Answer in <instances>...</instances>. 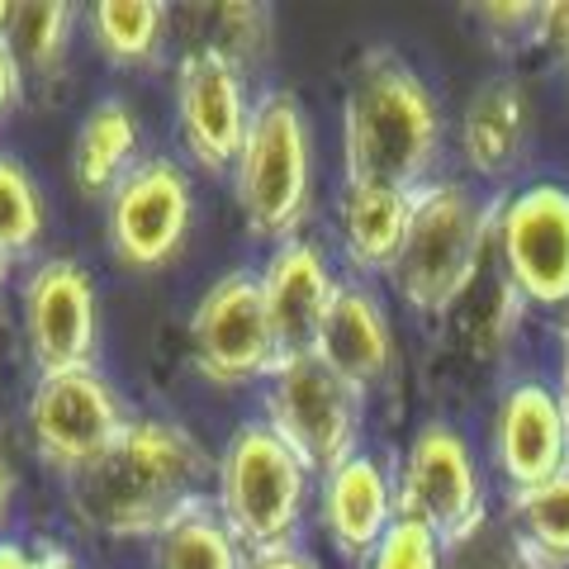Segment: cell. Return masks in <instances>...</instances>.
Returning <instances> with one entry per match:
<instances>
[{"instance_id":"6da1fadb","label":"cell","mask_w":569,"mask_h":569,"mask_svg":"<svg viewBox=\"0 0 569 569\" xmlns=\"http://www.w3.org/2000/svg\"><path fill=\"white\" fill-rule=\"evenodd\" d=\"M213 493V460L176 418H133L81 475L62 479L67 512L100 541H157Z\"/></svg>"},{"instance_id":"7a4b0ae2","label":"cell","mask_w":569,"mask_h":569,"mask_svg":"<svg viewBox=\"0 0 569 569\" xmlns=\"http://www.w3.org/2000/svg\"><path fill=\"white\" fill-rule=\"evenodd\" d=\"M447 114L403 52L366 48L342 96V181L422 190L441 176Z\"/></svg>"},{"instance_id":"3957f363","label":"cell","mask_w":569,"mask_h":569,"mask_svg":"<svg viewBox=\"0 0 569 569\" xmlns=\"http://www.w3.org/2000/svg\"><path fill=\"white\" fill-rule=\"evenodd\" d=\"M493 209L498 194H479L466 176H437L418 190L403 252L385 276L408 309L441 318L475 290L493 257Z\"/></svg>"},{"instance_id":"277c9868","label":"cell","mask_w":569,"mask_h":569,"mask_svg":"<svg viewBox=\"0 0 569 569\" xmlns=\"http://www.w3.org/2000/svg\"><path fill=\"white\" fill-rule=\"evenodd\" d=\"M313 493H318V475L261 418L238 422L228 432L223 451L213 456L209 503L247 556L305 546Z\"/></svg>"},{"instance_id":"5b68a950","label":"cell","mask_w":569,"mask_h":569,"mask_svg":"<svg viewBox=\"0 0 569 569\" xmlns=\"http://www.w3.org/2000/svg\"><path fill=\"white\" fill-rule=\"evenodd\" d=\"M242 223L257 242L305 238L313 219V123L295 91H261L233 167Z\"/></svg>"},{"instance_id":"8992f818","label":"cell","mask_w":569,"mask_h":569,"mask_svg":"<svg viewBox=\"0 0 569 569\" xmlns=\"http://www.w3.org/2000/svg\"><path fill=\"white\" fill-rule=\"evenodd\" d=\"M366 395L332 376L318 356H280L266 376L261 422L290 447L313 475H328L347 456L366 451Z\"/></svg>"},{"instance_id":"52a82bcc","label":"cell","mask_w":569,"mask_h":569,"mask_svg":"<svg viewBox=\"0 0 569 569\" xmlns=\"http://www.w3.org/2000/svg\"><path fill=\"white\" fill-rule=\"evenodd\" d=\"M399 512L422 522L432 537L456 550L489 518V479L466 432L451 422H422L403 447L395 470Z\"/></svg>"},{"instance_id":"ba28073f","label":"cell","mask_w":569,"mask_h":569,"mask_svg":"<svg viewBox=\"0 0 569 569\" xmlns=\"http://www.w3.org/2000/svg\"><path fill=\"white\" fill-rule=\"evenodd\" d=\"M194 233V181L176 157H142L104 194V247L123 271L152 276L186 257Z\"/></svg>"},{"instance_id":"9c48e42d","label":"cell","mask_w":569,"mask_h":569,"mask_svg":"<svg viewBox=\"0 0 569 569\" xmlns=\"http://www.w3.org/2000/svg\"><path fill=\"white\" fill-rule=\"evenodd\" d=\"M129 422H133L129 403H123V395L100 366L39 376L24 403L29 447L62 479L81 475L91 460H100Z\"/></svg>"},{"instance_id":"30bf717a","label":"cell","mask_w":569,"mask_h":569,"mask_svg":"<svg viewBox=\"0 0 569 569\" xmlns=\"http://www.w3.org/2000/svg\"><path fill=\"white\" fill-rule=\"evenodd\" d=\"M493 257L522 305L569 313V186L527 181L498 194Z\"/></svg>"},{"instance_id":"8fae6325","label":"cell","mask_w":569,"mask_h":569,"mask_svg":"<svg viewBox=\"0 0 569 569\" xmlns=\"http://www.w3.org/2000/svg\"><path fill=\"white\" fill-rule=\"evenodd\" d=\"M190 366L194 376L219 389L266 385V376L280 366L257 271L238 266L200 295V305L190 313Z\"/></svg>"},{"instance_id":"7c38bea8","label":"cell","mask_w":569,"mask_h":569,"mask_svg":"<svg viewBox=\"0 0 569 569\" xmlns=\"http://www.w3.org/2000/svg\"><path fill=\"white\" fill-rule=\"evenodd\" d=\"M252 104V81L238 67H228L213 48L194 43L176 58V133H181V152L194 171L219 176V181L233 176Z\"/></svg>"},{"instance_id":"4fadbf2b","label":"cell","mask_w":569,"mask_h":569,"mask_svg":"<svg viewBox=\"0 0 569 569\" xmlns=\"http://www.w3.org/2000/svg\"><path fill=\"white\" fill-rule=\"evenodd\" d=\"M20 323L39 376L96 366L100 351L96 276L77 257H39L20 284Z\"/></svg>"},{"instance_id":"5bb4252c","label":"cell","mask_w":569,"mask_h":569,"mask_svg":"<svg viewBox=\"0 0 569 569\" xmlns=\"http://www.w3.org/2000/svg\"><path fill=\"white\" fill-rule=\"evenodd\" d=\"M489 451H493V475L503 479L508 493L537 489L546 479L565 475L569 470V432L560 418L556 385L512 380L493 408Z\"/></svg>"},{"instance_id":"9a60e30c","label":"cell","mask_w":569,"mask_h":569,"mask_svg":"<svg viewBox=\"0 0 569 569\" xmlns=\"http://www.w3.org/2000/svg\"><path fill=\"white\" fill-rule=\"evenodd\" d=\"M257 284H261V305H266V318H271L280 356H313L323 318L337 299V284H342L323 242L313 238L276 242L257 266Z\"/></svg>"},{"instance_id":"2e32d148","label":"cell","mask_w":569,"mask_h":569,"mask_svg":"<svg viewBox=\"0 0 569 569\" xmlns=\"http://www.w3.org/2000/svg\"><path fill=\"white\" fill-rule=\"evenodd\" d=\"M395 518H399L395 470L376 451H356L342 466L318 475L313 522L342 560L366 565V556L380 546V537L395 527Z\"/></svg>"},{"instance_id":"e0dca14e","label":"cell","mask_w":569,"mask_h":569,"mask_svg":"<svg viewBox=\"0 0 569 569\" xmlns=\"http://www.w3.org/2000/svg\"><path fill=\"white\" fill-rule=\"evenodd\" d=\"M313 356L366 399L395 380L399 337H395V318H389L385 299L376 295V284L342 276L332 309L323 318V332H318Z\"/></svg>"},{"instance_id":"ac0fdd59","label":"cell","mask_w":569,"mask_h":569,"mask_svg":"<svg viewBox=\"0 0 569 569\" xmlns=\"http://www.w3.org/2000/svg\"><path fill=\"white\" fill-rule=\"evenodd\" d=\"M527 148H531V104L522 81L518 77L479 81L456 123V152L466 171L479 186H493L503 194V186L522 171Z\"/></svg>"},{"instance_id":"d6986e66","label":"cell","mask_w":569,"mask_h":569,"mask_svg":"<svg viewBox=\"0 0 569 569\" xmlns=\"http://www.w3.org/2000/svg\"><path fill=\"white\" fill-rule=\"evenodd\" d=\"M418 190H389V186H356L342 181L332 200V242L347 276L370 280L389 276L403 252L408 223H413Z\"/></svg>"},{"instance_id":"ffe728a7","label":"cell","mask_w":569,"mask_h":569,"mask_svg":"<svg viewBox=\"0 0 569 569\" xmlns=\"http://www.w3.org/2000/svg\"><path fill=\"white\" fill-rule=\"evenodd\" d=\"M142 162V123L129 100L104 96L77 123L71 142V176L86 200H104L123 176Z\"/></svg>"},{"instance_id":"44dd1931","label":"cell","mask_w":569,"mask_h":569,"mask_svg":"<svg viewBox=\"0 0 569 569\" xmlns=\"http://www.w3.org/2000/svg\"><path fill=\"white\" fill-rule=\"evenodd\" d=\"M167 6L162 0H96L86 10V29H91L96 52L110 67L123 71H157L167 58Z\"/></svg>"},{"instance_id":"7402d4cb","label":"cell","mask_w":569,"mask_h":569,"mask_svg":"<svg viewBox=\"0 0 569 569\" xmlns=\"http://www.w3.org/2000/svg\"><path fill=\"white\" fill-rule=\"evenodd\" d=\"M71 39H77V6L71 0H20L10 10L6 43L33 81L62 77L71 62Z\"/></svg>"},{"instance_id":"603a6c76","label":"cell","mask_w":569,"mask_h":569,"mask_svg":"<svg viewBox=\"0 0 569 569\" xmlns=\"http://www.w3.org/2000/svg\"><path fill=\"white\" fill-rule=\"evenodd\" d=\"M508 527L537 569H569V470L508 493Z\"/></svg>"},{"instance_id":"cb8c5ba5","label":"cell","mask_w":569,"mask_h":569,"mask_svg":"<svg viewBox=\"0 0 569 569\" xmlns=\"http://www.w3.org/2000/svg\"><path fill=\"white\" fill-rule=\"evenodd\" d=\"M152 569H247V550L204 503L152 541Z\"/></svg>"},{"instance_id":"d4e9b609","label":"cell","mask_w":569,"mask_h":569,"mask_svg":"<svg viewBox=\"0 0 569 569\" xmlns=\"http://www.w3.org/2000/svg\"><path fill=\"white\" fill-rule=\"evenodd\" d=\"M48 238V200L14 152H0V252L24 261Z\"/></svg>"},{"instance_id":"484cf974","label":"cell","mask_w":569,"mask_h":569,"mask_svg":"<svg viewBox=\"0 0 569 569\" xmlns=\"http://www.w3.org/2000/svg\"><path fill=\"white\" fill-rule=\"evenodd\" d=\"M209 39L200 48H213L228 67H238L247 81L266 71L276 52V20H271V6H252V0H228V6H213L209 10Z\"/></svg>"},{"instance_id":"4316f807","label":"cell","mask_w":569,"mask_h":569,"mask_svg":"<svg viewBox=\"0 0 569 569\" xmlns=\"http://www.w3.org/2000/svg\"><path fill=\"white\" fill-rule=\"evenodd\" d=\"M441 556H447V546H441L422 522L399 512L395 527L380 537V546L370 550L361 569H441Z\"/></svg>"},{"instance_id":"83f0119b","label":"cell","mask_w":569,"mask_h":569,"mask_svg":"<svg viewBox=\"0 0 569 569\" xmlns=\"http://www.w3.org/2000/svg\"><path fill=\"white\" fill-rule=\"evenodd\" d=\"M475 20L493 43L512 48L537 33V6H512V0H503V6H475Z\"/></svg>"},{"instance_id":"f1b7e54d","label":"cell","mask_w":569,"mask_h":569,"mask_svg":"<svg viewBox=\"0 0 569 569\" xmlns=\"http://www.w3.org/2000/svg\"><path fill=\"white\" fill-rule=\"evenodd\" d=\"M541 48H550L560 62H569V0H550L537 6V33H531Z\"/></svg>"},{"instance_id":"f546056e","label":"cell","mask_w":569,"mask_h":569,"mask_svg":"<svg viewBox=\"0 0 569 569\" xmlns=\"http://www.w3.org/2000/svg\"><path fill=\"white\" fill-rule=\"evenodd\" d=\"M24 67L14 62V52H10V43L0 39V123H6L14 110H20V100H24Z\"/></svg>"},{"instance_id":"4dcf8cb0","label":"cell","mask_w":569,"mask_h":569,"mask_svg":"<svg viewBox=\"0 0 569 569\" xmlns=\"http://www.w3.org/2000/svg\"><path fill=\"white\" fill-rule=\"evenodd\" d=\"M247 569H323V560L309 546H284V550H266V556H247Z\"/></svg>"},{"instance_id":"1f68e13d","label":"cell","mask_w":569,"mask_h":569,"mask_svg":"<svg viewBox=\"0 0 569 569\" xmlns=\"http://www.w3.org/2000/svg\"><path fill=\"white\" fill-rule=\"evenodd\" d=\"M14 498H20V470H14L6 441H0V537H6V527L14 518Z\"/></svg>"},{"instance_id":"d6a6232c","label":"cell","mask_w":569,"mask_h":569,"mask_svg":"<svg viewBox=\"0 0 569 569\" xmlns=\"http://www.w3.org/2000/svg\"><path fill=\"white\" fill-rule=\"evenodd\" d=\"M556 342H560V370H556V399H560V418H565V432H569V323L556 328Z\"/></svg>"},{"instance_id":"836d02e7","label":"cell","mask_w":569,"mask_h":569,"mask_svg":"<svg viewBox=\"0 0 569 569\" xmlns=\"http://www.w3.org/2000/svg\"><path fill=\"white\" fill-rule=\"evenodd\" d=\"M0 569H33V546L20 537H0Z\"/></svg>"},{"instance_id":"e575fe53","label":"cell","mask_w":569,"mask_h":569,"mask_svg":"<svg viewBox=\"0 0 569 569\" xmlns=\"http://www.w3.org/2000/svg\"><path fill=\"white\" fill-rule=\"evenodd\" d=\"M33 569H81L67 546H33Z\"/></svg>"},{"instance_id":"d590c367","label":"cell","mask_w":569,"mask_h":569,"mask_svg":"<svg viewBox=\"0 0 569 569\" xmlns=\"http://www.w3.org/2000/svg\"><path fill=\"white\" fill-rule=\"evenodd\" d=\"M10 276H14V261L0 252V305H6V290H10Z\"/></svg>"},{"instance_id":"8d00e7d4","label":"cell","mask_w":569,"mask_h":569,"mask_svg":"<svg viewBox=\"0 0 569 569\" xmlns=\"http://www.w3.org/2000/svg\"><path fill=\"white\" fill-rule=\"evenodd\" d=\"M10 10H14V6H6V0H0V39L10 33Z\"/></svg>"},{"instance_id":"74e56055","label":"cell","mask_w":569,"mask_h":569,"mask_svg":"<svg viewBox=\"0 0 569 569\" xmlns=\"http://www.w3.org/2000/svg\"><path fill=\"white\" fill-rule=\"evenodd\" d=\"M565 71H569V62H565Z\"/></svg>"},{"instance_id":"f35d334b","label":"cell","mask_w":569,"mask_h":569,"mask_svg":"<svg viewBox=\"0 0 569 569\" xmlns=\"http://www.w3.org/2000/svg\"><path fill=\"white\" fill-rule=\"evenodd\" d=\"M565 323H569V318H565Z\"/></svg>"}]
</instances>
